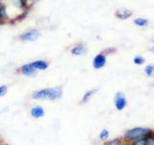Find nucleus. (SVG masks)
<instances>
[{"instance_id": "nucleus-12", "label": "nucleus", "mask_w": 154, "mask_h": 145, "mask_svg": "<svg viewBox=\"0 0 154 145\" xmlns=\"http://www.w3.org/2000/svg\"><path fill=\"white\" fill-rule=\"evenodd\" d=\"M45 110L42 105H35V106H33L30 110V115L35 119L42 118L43 116H45Z\"/></svg>"}, {"instance_id": "nucleus-15", "label": "nucleus", "mask_w": 154, "mask_h": 145, "mask_svg": "<svg viewBox=\"0 0 154 145\" xmlns=\"http://www.w3.org/2000/svg\"><path fill=\"white\" fill-rule=\"evenodd\" d=\"M144 74L146 76L151 77L154 76V65L153 64H148L144 67Z\"/></svg>"}, {"instance_id": "nucleus-23", "label": "nucleus", "mask_w": 154, "mask_h": 145, "mask_svg": "<svg viewBox=\"0 0 154 145\" xmlns=\"http://www.w3.org/2000/svg\"><path fill=\"white\" fill-rule=\"evenodd\" d=\"M5 2H6V0H0V5L3 4V3H5Z\"/></svg>"}, {"instance_id": "nucleus-16", "label": "nucleus", "mask_w": 154, "mask_h": 145, "mask_svg": "<svg viewBox=\"0 0 154 145\" xmlns=\"http://www.w3.org/2000/svg\"><path fill=\"white\" fill-rule=\"evenodd\" d=\"M144 62H146V58H144L143 56H142V55H136V56H134V58H133V63L135 65H137V66L143 65Z\"/></svg>"}, {"instance_id": "nucleus-3", "label": "nucleus", "mask_w": 154, "mask_h": 145, "mask_svg": "<svg viewBox=\"0 0 154 145\" xmlns=\"http://www.w3.org/2000/svg\"><path fill=\"white\" fill-rule=\"evenodd\" d=\"M41 36H42V33L38 28H31L19 34L18 40L24 43H33V42L38 41Z\"/></svg>"}, {"instance_id": "nucleus-20", "label": "nucleus", "mask_w": 154, "mask_h": 145, "mask_svg": "<svg viewBox=\"0 0 154 145\" xmlns=\"http://www.w3.org/2000/svg\"><path fill=\"white\" fill-rule=\"evenodd\" d=\"M131 145H146V139H141V140H136L130 143Z\"/></svg>"}, {"instance_id": "nucleus-2", "label": "nucleus", "mask_w": 154, "mask_h": 145, "mask_svg": "<svg viewBox=\"0 0 154 145\" xmlns=\"http://www.w3.org/2000/svg\"><path fill=\"white\" fill-rule=\"evenodd\" d=\"M154 134V130L148 128H143V127H136L133 129H130L126 130L124 134V140L125 142L131 143L136 140L141 139H147L151 137Z\"/></svg>"}, {"instance_id": "nucleus-14", "label": "nucleus", "mask_w": 154, "mask_h": 145, "mask_svg": "<svg viewBox=\"0 0 154 145\" xmlns=\"http://www.w3.org/2000/svg\"><path fill=\"white\" fill-rule=\"evenodd\" d=\"M96 91H97V89H91V90H88L87 92H85L83 98H82V103H86V102H88L91 97L95 94Z\"/></svg>"}, {"instance_id": "nucleus-19", "label": "nucleus", "mask_w": 154, "mask_h": 145, "mask_svg": "<svg viewBox=\"0 0 154 145\" xmlns=\"http://www.w3.org/2000/svg\"><path fill=\"white\" fill-rule=\"evenodd\" d=\"M105 145H123V144L122 143V140L119 138H116V139L111 140V141L106 142Z\"/></svg>"}, {"instance_id": "nucleus-11", "label": "nucleus", "mask_w": 154, "mask_h": 145, "mask_svg": "<svg viewBox=\"0 0 154 145\" xmlns=\"http://www.w3.org/2000/svg\"><path fill=\"white\" fill-rule=\"evenodd\" d=\"M30 63L38 72L45 71L48 69V67H49V63H48V61L43 60V59H37V60H34Z\"/></svg>"}, {"instance_id": "nucleus-8", "label": "nucleus", "mask_w": 154, "mask_h": 145, "mask_svg": "<svg viewBox=\"0 0 154 145\" xmlns=\"http://www.w3.org/2000/svg\"><path fill=\"white\" fill-rule=\"evenodd\" d=\"M12 21V17L9 13V8L6 3L0 5V24H6Z\"/></svg>"}, {"instance_id": "nucleus-4", "label": "nucleus", "mask_w": 154, "mask_h": 145, "mask_svg": "<svg viewBox=\"0 0 154 145\" xmlns=\"http://www.w3.org/2000/svg\"><path fill=\"white\" fill-rule=\"evenodd\" d=\"M107 63V54L104 51L97 53L93 59V67L95 70H100L105 67Z\"/></svg>"}, {"instance_id": "nucleus-17", "label": "nucleus", "mask_w": 154, "mask_h": 145, "mask_svg": "<svg viewBox=\"0 0 154 145\" xmlns=\"http://www.w3.org/2000/svg\"><path fill=\"white\" fill-rule=\"evenodd\" d=\"M109 130L107 129H103L99 134V139L101 141H106L109 138Z\"/></svg>"}, {"instance_id": "nucleus-9", "label": "nucleus", "mask_w": 154, "mask_h": 145, "mask_svg": "<svg viewBox=\"0 0 154 145\" xmlns=\"http://www.w3.org/2000/svg\"><path fill=\"white\" fill-rule=\"evenodd\" d=\"M18 72L24 76H35L38 74V71L32 66L31 63H26V64H23L18 69Z\"/></svg>"}, {"instance_id": "nucleus-13", "label": "nucleus", "mask_w": 154, "mask_h": 145, "mask_svg": "<svg viewBox=\"0 0 154 145\" xmlns=\"http://www.w3.org/2000/svg\"><path fill=\"white\" fill-rule=\"evenodd\" d=\"M133 23L135 24L136 26L138 27H141V28H144L148 26L149 24V21L146 18H136L133 19Z\"/></svg>"}, {"instance_id": "nucleus-1", "label": "nucleus", "mask_w": 154, "mask_h": 145, "mask_svg": "<svg viewBox=\"0 0 154 145\" xmlns=\"http://www.w3.org/2000/svg\"><path fill=\"white\" fill-rule=\"evenodd\" d=\"M63 96V89L60 86L48 87L35 91L32 94V98L38 101H57Z\"/></svg>"}, {"instance_id": "nucleus-22", "label": "nucleus", "mask_w": 154, "mask_h": 145, "mask_svg": "<svg viewBox=\"0 0 154 145\" xmlns=\"http://www.w3.org/2000/svg\"><path fill=\"white\" fill-rule=\"evenodd\" d=\"M148 50H149V51H151L152 53H154V46H152V47H151L150 48H149Z\"/></svg>"}, {"instance_id": "nucleus-24", "label": "nucleus", "mask_w": 154, "mask_h": 145, "mask_svg": "<svg viewBox=\"0 0 154 145\" xmlns=\"http://www.w3.org/2000/svg\"><path fill=\"white\" fill-rule=\"evenodd\" d=\"M123 145H131V144H130L129 142H125V143H124Z\"/></svg>"}, {"instance_id": "nucleus-21", "label": "nucleus", "mask_w": 154, "mask_h": 145, "mask_svg": "<svg viewBox=\"0 0 154 145\" xmlns=\"http://www.w3.org/2000/svg\"><path fill=\"white\" fill-rule=\"evenodd\" d=\"M146 145H154V134L151 137L146 139Z\"/></svg>"}, {"instance_id": "nucleus-18", "label": "nucleus", "mask_w": 154, "mask_h": 145, "mask_svg": "<svg viewBox=\"0 0 154 145\" xmlns=\"http://www.w3.org/2000/svg\"><path fill=\"white\" fill-rule=\"evenodd\" d=\"M8 93V86L7 85H0V98L5 97Z\"/></svg>"}, {"instance_id": "nucleus-10", "label": "nucleus", "mask_w": 154, "mask_h": 145, "mask_svg": "<svg viewBox=\"0 0 154 145\" xmlns=\"http://www.w3.org/2000/svg\"><path fill=\"white\" fill-rule=\"evenodd\" d=\"M133 12L129 9H119L115 12V17L120 19V21H126L129 18H131Z\"/></svg>"}, {"instance_id": "nucleus-5", "label": "nucleus", "mask_w": 154, "mask_h": 145, "mask_svg": "<svg viewBox=\"0 0 154 145\" xmlns=\"http://www.w3.org/2000/svg\"><path fill=\"white\" fill-rule=\"evenodd\" d=\"M114 104H115V108L117 110L122 111L123 110L127 105V99L125 95L122 92H118L117 94L115 95V99H114Z\"/></svg>"}, {"instance_id": "nucleus-7", "label": "nucleus", "mask_w": 154, "mask_h": 145, "mask_svg": "<svg viewBox=\"0 0 154 145\" xmlns=\"http://www.w3.org/2000/svg\"><path fill=\"white\" fill-rule=\"evenodd\" d=\"M69 52L73 56H83L88 52V47L84 43H77L70 47Z\"/></svg>"}, {"instance_id": "nucleus-6", "label": "nucleus", "mask_w": 154, "mask_h": 145, "mask_svg": "<svg viewBox=\"0 0 154 145\" xmlns=\"http://www.w3.org/2000/svg\"><path fill=\"white\" fill-rule=\"evenodd\" d=\"M11 6L17 10H19L22 13H27L30 8V1L29 0H8Z\"/></svg>"}]
</instances>
